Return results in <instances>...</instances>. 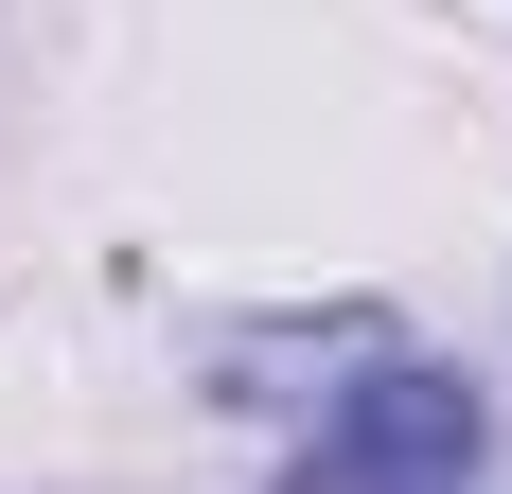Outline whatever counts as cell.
<instances>
[{
  "label": "cell",
  "instance_id": "obj_1",
  "mask_svg": "<svg viewBox=\"0 0 512 494\" xmlns=\"http://www.w3.org/2000/svg\"><path fill=\"white\" fill-rule=\"evenodd\" d=\"M477 459H495L477 371H442V353H371L354 389H318V442L283 459V494H460Z\"/></svg>",
  "mask_w": 512,
  "mask_h": 494
}]
</instances>
